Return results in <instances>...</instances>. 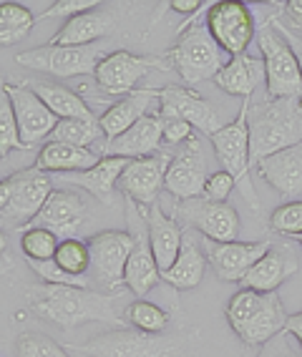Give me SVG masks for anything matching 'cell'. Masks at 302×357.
<instances>
[{
    "instance_id": "obj_27",
    "label": "cell",
    "mask_w": 302,
    "mask_h": 357,
    "mask_svg": "<svg viewBox=\"0 0 302 357\" xmlns=\"http://www.w3.org/2000/svg\"><path fill=\"white\" fill-rule=\"evenodd\" d=\"M103 159V153L93 151V149H81L71 146V144H58V141H48L36 156V169L51 174H76V172H89L98 161Z\"/></svg>"
},
{
    "instance_id": "obj_7",
    "label": "cell",
    "mask_w": 302,
    "mask_h": 357,
    "mask_svg": "<svg viewBox=\"0 0 302 357\" xmlns=\"http://www.w3.org/2000/svg\"><path fill=\"white\" fill-rule=\"evenodd\" d=\"M227 53L219 48V43L212 38L206 26H192L181 33L172 51H169V66L181 76V81L194 86V83L217 78V73L225 66Z\"/></svg>"
},
{
    "instance_id": "obj_3",
    "label": "cell",
    "mask_w": 302,
    "mask_h": 357,
    "mask_svg": "<svg viewBox=\"0 0 302 357\" xmlns=\"http://www.w3.org/2000/svg\"><path fill=\"white\" fill-rule=\"evenodd\" d=\"M227 322L245 344H264L285 332L287 314L277 292L239 289L227 305Z\"/></svg>"
},
{
    "instance_id": "obj_17",
    "label": "cell",
    "mask_w": 302,
    "mask_h": 357,
    "mask_svg": "<svg viewBox=\"0 0 302 357\" xmlns=\"http://www.w3.org/2000/svg\"><path fill=\"white\" fill-rule=\"evenodd\" d=\"M3 91L13 103L15 121H18L20 139L26 144V149L36 146L43 139H51L53 128L58 126V116L40 101L38 93L28 86H18V83H6Z\"/></svg>"
},
{
    "instance_id": "obj_22",
    "label": "cell",
    "mask_w": 302,
    "mask_h": 357,
    "mask_svg": "<svg viewBox=\"0 0 302 357\" xmlns=\"http://www.w3.org/2000/svg\"><path fill=\"white\" fill-rule=\"evenodd\" d=\"M300 269V257L289 244H272V249L250 269V275L242 280L239 287L255 289V292H275L282 282Z\"/></svg>"
},
{
    "instance_id": "obj_38",
    "label": "cell",
    "mask_w": 302,
    "mask_h": 357,
    "mask_svg": "<svg viewBox=\"0 0 302 357\" xmlns=\"http://www.w3.org/2000/svg\"><path fill=\"white\" fill-rule=\"evenodd\" d=\"M15 352H18V357H71L66 347H61L56 340L45 337L40 332L20 335L15 342Z\"/></svg>"
},
{
    "instance_id": "obj_5",
    "label": "cell",
    "mask_w": 302,
    "mask_h": 357,
    "mask_svg": "<svg viewBox=\"0 0 302 357\" xmlns=\"http://www.w3.org/2000/svg\"><path fill=\"white\" fill-rule=\"evenodd\" d=\"M109 40L93 45H53L45 43L31 51H23L15 56V63L23 68L48 73L56 78H73L96 73L98 63L109 56Z\"/></svg>"
},
{
    "instance_id": "obj_41",
    "label": "cell",
    "mask_w": 302,
    "mask_h": 357,
    "mask_svg": "<svg viewBox=\"0 0 302 357\" xmlns=\"http://www.w3.org/2000/svg\"><path fill=\"white\" fill-rule=\"evenodd\" d=\"M91 10H98V0H58V3H53L45 13L38 15V20H45V18L71 20V18H76V15L91 13Z\"/></svg>"
},
{
    "instance_id": "obj_4",
    "label": "cell",
    "mask_w": 302,
    "mask_h": 357,
    "mask_svg": "<svg viewBox=\"0 0 302 357\" xmlns=\"http://www.w3.org/2000/svg\"><path fill=\"white\" fill-rule=\"evenodd\" d=\"M53 194L51 174L40 169H23L0 181V214L3 227L20 231L38 217L48 197Z\"/></svg>"
},
{
    "instance_id": "obj_37",
    "label": "cell",
    "mask_w": 302,
    "mask_h": 357,
    "mask_svg": "<svg viewBox=\"0 0 302 357\" xmlns=\"http://www.w3.org/2000/svg\"><path fill=\"white\" fill-rule=\"evenodd\" d=\"M10 151H26V144L20 139V128L18 121H15L10 96L3 91L0 93V156H8Z\"/></svg>"
},
{
    "instance_id": "obj_1",
    "label": "cell",
    "mask_w": 302,
    "mask_h": 357,
    "mask_svg": "<svg viewBox=\"0 0 302 357\" xmlns=\"http://www.w3.org/2000/svg\"><path fill=\"white\" fill-rule=\"evenodd\" d=\"M121 294H98L84 287L66 284H33L26 292V305L36 317L48 319L53 325L73 330L84 322H106L121 330L119 317Z\"/></svg>"
},
{
    "instance_id": "obj_11",
    "label": "cell",
    "mask_w": 302,
    "mask_h": 357,
    "mask_svg": "<svg viewBox=\"0 0 302 357\" xmlns=\"http://www.w3.org/2000/svg\"><path fill=\"white\" fill-rule=\"evenodd\" d=\"M126 222H129V234L134 236V249H131L129 264H126V289L142 300L144 294L159 284L161 269L156 264V257L151 252V242H149V224L144 217V209L136 202L126 199Z\"/></svg>"
},
{
    "instance_id": "obj_36",
    "label": "cell",
    "mask_w": 302,
    "mask_h": 357,
    "mask_svg": "<svg viewBox=\"0 0 302 357\" xmlns=\"http://www.w3.org/2000/svg\"><path fill=\"white\" fill-rule=\"evenodd\" d=\"M58 267L66 269L73 277H89L91 272V249L89 242H81L78 236L73 239H61V247L56 252Z\"/></svg>"
},
{
    "instance_id": "obj_44",
    "label": "cell",
    "mask_w": 302,
    "mask_h": 357,
    "mask_svg": "<svg viewBox=\"0 0 302 357\" xmlns=\"http://www.w3.org/2000/svg\"><path fill=\"white\" fill-rule=\"evenodd\" d=\"M272 28H275V31L280 33V36H282L285 40H287V45L292 48V53H295L297 66H300V73H302V36H300V33L292 31V28L282 26L280 20H272Z\"/></svg>"
},
{
    "instance_id": "obj_21",
    "label": "cell",
    "mask_w": 302,
    "mask_h": 357,
    "mask_svg": "<svg viewBox=\"0 0 302 357\" xmlns=\"http://www.w3.org/2000/svg\"><path fill=\"white\" fill-rule=\"evenodd\" d=\"M161 144H164V119L156 114L144 116L142 121L126 131L123 136L114 141H106L101 149L103 156H121V159H146L159 153Z\"/></svg>"
},
{
    "instance_id": "obj_40",
    "label": "cell",
    "mask_w": 302,
    "mask_h": 357,
    "mask_svg": "<svg viewBox=\"0 0 302 357\" xmlns=\"http://www.w3.org/2000/svg\"><path fill=\"white\" fill-rule=\"evenodd\" d=\"M234 186H237V181H234V176H232L229 172H225V169H222V172H214V174H209V178H206L202 199L214 202V204H225Z\"/></svg>"
},
{
    "instance_id": "obj_12",
    "label": "cell",
    "mask_w": 302,
    "mask_h": 357,
    "mask_svg": "<svg viewBox=\"0 0 302 357\" xmlns=\"http://www.w3.org/2000/svg\"><path fill=\"white\" fill-rule=\"evenodd\" d=\"M206 31L229 58L245 56L255 38V15L242 0H219L206 10Z\"/></svg>"
},
{
    "instance_id": "obj_29",
    "label": "cell",
    "mask_w": 302,
    "mask_h": 357,
    "mask_svg": "<svg viewBox=\"0 0 302 357\" xmlns=\"http://www.w3.org/2000/svg\"><path fill=\"white\" fill-rule=\"evenodd\" d=\"M116 28V20L109 13L101 10H91V13L76 15V18L66 20L61 31L51 38L53 45H93L109 38Z\"/></svg>"
},
{
    "instance_id": "obj_9",
    "label": "cell",
    "mask_w": 302,
    "mask_h": 357,
    "mask_svg": "<svg viewBox=\"0 0 302 357\" xmlns=\"http://www.w3.org/2000/svg\"><path fill=\"white\" fill-rule=\"evenodd\" d=\"M71 350L86 352L91 357H179L181 340L121 327V330L96 335L86 344H73Z\"/></svg>"
},
{
    "instance_id": "obj_48",
    "label": "cell",
    "mask_w": 302,
    "mask_h": 357,
    "mask_svg": "<svg viewBox=\"0 0 302 357\" xmlns=\"http://www.w3.org/2000/svg\"><path fill=\"white\" fill-rule=\"evenodd\" d=\"M295 239H297V242H300V247H302V234H300V236H295Z\"/></svg>"
},
{
    "instance_id": "obj_31",
    "label": "cell",
    "mask_w": 302,
    "mask_h": 357,
    "mask_svg": "<svg viewBox=\"0 0 302 357\" xmlns=\"http://www.w3.org/2000/svg\"><path fill=\"white\" fill-rule=\"evenodd\" d=\"M206 264H209V261H206L204 249L199 247V242H197L192 234H187L184 236V244H181L179 257H176V261L172 264V269H167V272L161 275V280L167 282L169 287L179 289V292L194 289L202 282V277H204Z\"/></svg>"
},
{
    "instance_id": "obj_15",
    "label": "cell",
    "mask_w": 302,
    "mask_h": 357,
    "mask_svg": "<svg viewBox=\"0 0 302 357\" xmlns=\"http://www.w3.org/2000/svg\"><path fill=\"white\" fill-rule=\"evenodd\" d=\"M159 116L161 119H181V121L192 123L194 128H199L206 136L217 134L219 128L227 126V123H222V114L214 109L212 103L202 98L197 91L187 89V86L161 89Z\"/></svg>"
},
{
    "instance_id": "obj_6",
    "label": "cell",
    "mask_w": 302,
    "mask_h": 357,
    "mask_svg": "<svg viewBox=\"0 0 302 357\" xmlns=\"http://www.w3.org/2000/svg\"><path fill=\"white\" fill-rule=\"evenodd\" d=\"M214 146L217 159L222 161L225 172H229L242 189V197L250 206L259 209V199L255 194V186L250 181V169H252V151H250V98L242 101L237 119L227 123L225 128H219L217 134L209 136Z\"/></svg>"
},
{
    "instance_id": "obj_10",
    "label": "cell",
    "mask_w": 302,
    "mask_h": 357,
    "mask_svg": "<svg viewBox=\"0 0 302 357\" xmlns=\"http://www.w3.org/2000/svg\"><path fill=\"white\" fill-rule=\"evenodd\" d=\"M257 43L262 51L264 70H267L270 98H300L302 101V73L287 40L275 28H264L257 36Z\"/></svg>"
},
{
    "instance_id": "obj_28",
    "label": "cell",
    "mask_w": 302,
    "mask_h": 357,
    "mask_svg": "<svg viewBox=\"0 0 302 357\" xmlns=\"http://www.w3.org/2000/svg\"><path fill=\"white\" fill-rule=\"evenodd\" d=\"M267 81V70H264L262 58H252V56H234L229 58V63L219 70L214 83L219 89L229 93V96H239L242 101L250 98L255 93L259 83Z\"/></svg>"
},
{
    "instance_id": "obj_20",
    "label": "cell",
    "mask_w": 302,
    "mask_h": 357,
    "mask_svg": "<svg viewBox=\"0 0 302 357\" xmlns=\"http://www.w3.org/2000/svg\"><path fill=\"white\" fill-rule=\"evenodd\" d=\"M86 214H89V206L81 194L71 192V189H53L40 214L23 229L43 227V229H51L58 239H73L78 229L84 227Z\"/></svg>"
},
{
    "instance_id": "obj_26",
    "label": "cell",
    "mask_w": 302,
    "mask_h": 357,
    "mask_svg": "<svg viewBox=\"0 0 302 357\" xmlns=\"http://www.w3.org/2000/svg\"><path fill=\"white\" fill-rule=\"evenodd\" d=\"M159 96H161V89H142L129 93V96H123L114 106H109L101 114V119H98L103 134H106V141H114L119 136H123L134 123H139L144 116H149L151 103L159 101Z\"/></svg>"
},
{
    "instance_id": "obj_43",
    "label": "cell",
    "mask_w": 302,
    "mask_h": 357,
    "mask_svg": "<svg viewBox=\"0 0 302 357\" xmlns=\"http://www.w3.org/2000/svg\"><path fill=\"white\" fill-rule=\"evenodd\" d=\"M257 357H300L295 352V347L289 344V335L287 332H280L270 342L262 344V350H259Z\"/></svg>"
},
{
    "instance_id": "obj_47",
    "label": "cell",
    "mask_w": 302,
    "mask_h": 357,
    "mask_svg": "<svg viewBox=\"0 0 302 357\" xmlns=\"http://www.w3.org/2000/svg\"><path fill=\"white\" fill-rule=\"evenodd\" d=\"M285 332H287V335H292V337H295L297 342H300V347H302V312L289 314L287 325H285Z\"/></svg>"
},
{
    "instance_id": "obj_30",
    "label": "cell",
    "mask_w": 302,
    "mask_h": 357,
    "mask_svg": "<svg viewBox=\"0 0 302 357\" xmlns=\"http://www.w3.org/2000/svg\"><path fill=\"white\" fill-rule=\"evenodd\" d=\"M28 89H33L36 93H38L40 101L58 116V121H66V119H76V121H98L96 116L91 114L89 103L78 96L76 91L63 86V83L33 81V83H28Z\"/></svg>"
},
{
    "instance_id": "obj_18",
    "label": "cell",
    "mask_w": 302,
    "mask_h": 357,
    "mask_svg": "<svg viewBox=\"0 0 302 357\" xmlns=\"http://www.w3.org/2000/svg\"><path fill=\"white\" fill-rule=\"evenodd\" d=\"M206 178H209V174H206L204 151H202L199 139L194 136L174 153L172 164L167 169V178H164V189L174 194L179 202H187V199L202 197Z\"/></svg>"
},
{
    "instance_id": "obj_24",
    "label": "cell",
    "mask_w": 302,
    "mask_h": 357,
    "mask_svg": "<svg viewBox=\"0 0 302 357\" xmlns=\"http://www.w3.org/2000/svg\"><path fill=\"white\" fill-rule=\"evenodd\" d=\"M144 217H146V224H149V242H151V252H154L156 264H159L161 275H164L167 269H172V264L176 261V257H179L187 231L181 229L179 219L164 214V209L159 206V202H156L154 206L144 209Z\"/></svg>"
},
{
    "instance_id": "obj_8",
    "label": "cell",
    "mask_w": 302,
    "mask_h": 357,
    "mask_svg": "<svg viewBox=\"0 0 302 357\" xmlns=\"http://www.w3.org/2000/svg\"><path fill=\"white\" fill-rule=\"evenodd\" d=\"M91 249V282L101 289L103 294H121L126 287V264H129L131 249H134V236L121 229L98 231L89 239Z\"/></svg>"
},
{
    "instance_id": "obj_42",
    "label": "cell",
    "mask_w": 302,
    "mask_h": 357,
    "mask_svg": "<svg viewBox=\"0 0 302 357\" xmlns=\"http://www.w3.org/2000/svg\"><path fill=\"white\" fill-rule=\"evenodd\" d=\"M189 139H194V126L181 119H164V144L169 146H184Z\"/></svg>"
},
{
    "instance_id": "obj_39",
    "label": "cell",
    "mask_w": 302,
    "mask_h": 357,
    "mask_svg": "<svg viewBox=\"0 0 302 357\" xmlns=\"http://www.w3.org/2000/svg\"><path fill=\"white\" fill-rule=\"evenodd\" d=\"M270 227L282 236H300L302 234V199L285 202L270 214Z\"/></svg>"
},
{
    "instance_id": "obj_46",
    "label": "cell",
    "mask_w": 302,
    "mask_h": 357,
    "mask_svg": "<svg viewBox=\"0 0 302 357\" xmlns=\"http://www.w3.org/2000/svg\"><path fill=\"white\" fill-rule=\"evenodd\" d=\"M285 15L292 23L295 31H302V0H289L285 3Z\"/></svg>"
},
{
    "instance_id": "obj_16",
    "label": "cell",
    "mask_w": 302,
    "mask_h": 357,
    "mask_svg": "<svg viewBox=\"0 0 302 357\" xmlns=\"http://www.w3.org/2000/svg\"><path fill=\"white\" fill-rule=\"evenodd\" d=\"M272 249L270 239H259V242H212L204 239V255L206 261L212 264L214 275L222 282H237L242 284L250 269L262 259Z\"/></svg>"
},
{
    "instance_id": "obj_35",
    "label": "cell",
    "mask_w": 302,
    "mask_h": 357,
    "mask_svg": "<svg viewBox=\"0 0 302 357\" xmlns=\"http://www.w3.org/2000/svg\"><path fill=\"white\" fill-rule=\"evenodd\" d=\"M58 247H61V239L51 229H43V227L20 229V249H23L26 259H36V261L56 259Z\"/></svg>"
},
{
    "instance_id": "obj_34",
    "label": "cell",
    "mask_w": 302,
    "mask_h": 357,
    "mask_svg": "<svg viewBox=\"0 0 302 357\" xmlns=\"http://www.w3.org/2000/svg\"><path fill=\"white\" fill-rule=\"evenodd\" d=\"M103 134V128L98 121H76V119H66V121H58V126L53 128L51 141L58 144H71V146L91 149Z\"/></svg>"
},
{
    "instance_id": "obj_19",
    "label": "cell",
    "mask_w": 302,
    "mask_h": 357,
    "mask_svg": "<svg viewBox=\"0 0 302 357\" xmlns=\"http://www.w3.org/2000/svg\"><path fill=\"white\" fill-rule=\"evenodd\" d=\"M169 164H172V156H167V153H154V156H146V159H134L126 166V172L121 174L119 192L123 194V199H131V202H136L144 209L154 206L161 186H164V178H167Z\"/></svg>"
},
{
    "instance_id": "obj_25",
    "label": "cell",
    "mask_w": 302,
    "mask_h": 357,
    "mask_svg": "<svg viewBox=\"0 0 302 357\" xmlns=\"http://www.w3.org/2000/svg\"><path fill=\"white\" fill-rule=\"evenodd\" d=\"M255 169L280 197L295 202V197L302 194V146L272 153L259 161Z\"/></svg>"
},
{
    "instance_id": "obj_14",
    "label": "cell",
    "mask_w": 302,
    "mask_h": 357,
    "mask_svg": "<svg viewBox=\"0 0 302 357\" xmlns=\"http://www.w3.org/2000/svg\"><path fill=\"white\" fill-rule=\"evenodd\" d=\"M154 68H167L159 58H146V56H136L131 51H111L109 56L98 63L96 73V86L103 93H111V96H129L136 91V83L146 76L149 70Z\"/></svg>"
},
{
    "instance_id": "obj_2",
    "label": "cell",
    "mask_w": 302,
    "mask_h": 357,
    "mask_svg": "<svg viewBox=\"0 0 302 357\" xmlns=\"http://www.w3.org/2000/svg\"><path fill=\"white\" fill-rule=\"evenodd\" d=\"M302 146V101L270 98L250 114L252 166L285 149Z\"/></svg>"
},
{
    "instance_id": "obj_33",
    "label": "cell",
    "mask_w": 302,
    "mask_h": 357,
    "mask_svg": "<svg viewBox=\"0 0 302 357\" xmlns=\"http://www.w3.org/2000/svg\"><path fill=\"white\" fill-rule=\"evenodd\" d=\"M123 319L129 322L134 330L146 332V335H161L167 332V327L172 325L167 310H161L159 305L146 300H134L123 307Z\"/></svg>"
},
{
    "instance_id": "obj_32",
    "label": "cell",
    "mask_w": 302,
    "mask_h": 357,
    "mask_svg": "<svg viewBox=\"0 0 302 357\" xmlns=\"http://www.w3.org/2000/svg\"><path fill=\"white\" fill-rule=\"evenodd\" d=\"M36 20L38 18L26 6L13 3V0H3L0 3V43L13 45L23 40L36 26Z\"/></svg>"
},
{
    "instance_id": "obj_23",
    "label": "cell",
    "mask_w": 302,
    "mask_h": 357,
    "mask_svg": "<svg viewBox=\"0 0 302 357\" xmlns=\"http://www.w3.org/2000/svg\"><path fill=\"white\" fill-rule=\"evenodd\" d=\"M131 159H121V156H103L93 169L89 172H76V174H56V181L63 186H78L86 189L89 194L103 202V204H114V192L119 189L121 174L126 172V166Z\"/></svg>"
},
{
    "instance_id": "obj_45",
    "label": "cell",
    "mask_w": 302,
    "mask_h": 357,
    "mask_svg": "<svg viewBox=\"0 0 302 357\" xmlns=\"http://www.w3.org/2000/svg\"><path fill=\"white\" fill-rule=\"evenodd\" d=\"M212 6V3H209ZM204 6L202 0H172V10L174 13H181V15H192V18H197V13H199L202 8H209Z\"/></svg>"
},
{
    "instance_id": "obj_13",
    "label": "cell",
    "mask_w": 302,
    "mask_h": 357,
    "mask_svg": "<svg viewBox=\"0 0 302 357\" xmlns=\"http://www.w3.org/2000/svg\"><path fill=\"white\" fill-rule=\"evenodd\" d=\"M176 217L181 224H187L192 229L202 231L204 239H212V242H239V214L232 204H214V202H206V199H187V202H179L176 206Z\"/></svg>"
}]
</instances>
